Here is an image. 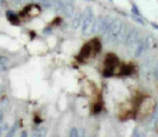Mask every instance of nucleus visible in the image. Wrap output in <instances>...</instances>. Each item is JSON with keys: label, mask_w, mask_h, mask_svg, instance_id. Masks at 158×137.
I'll list each match as a JSON object with an SVG mask.
<instances>
[{"label": "nucleus", "mask_w": 158, "mask_h": 137, "mask_svg": "<svg viewBox=\"0 0 158 137\" xmlns=\"http://www.w3.org/2000/svg\"><path fill=\"white\" fill-rule=\"evenodd\" d=\"M94 22H95V16H94L93 9L86 7L85 11L83 12V17H81V32H83V34H85V35L91 34Z\"/></svg>", "instance_id": "5"}, {"label": "nucleus", "mask_w": 158, "mask_h": 137, "mask_svg": "<svg viewBox=\"0 0 158 137\" xmlns=\"http://www.w3.org/2000/svg\"><path fill=\"white\" fill-rule=\"evenodd\" d=\"M35 1L39 2L40 5H41L43 7H45V9L51 7V0H35Z\"/></svg>", "instance_id": "14"}, {"label": "nucleus", "mask_w": 158, "mask_h": 137, "mask_svg": "<svg viewBox=\"0 0 158 137\" xmlns=\"http://www.w3.org/2000/svg\"><path fill=\"white\" fill-rule=\"evenodd\" d=\"M74 12V2L72 0H63V14L67 17H72Z\"/></svg>", "instance_id": "8"}, {"label": "nucleus", "mask_w": 158, "mask_h": 137, "mask_svg": "<svg viewBox=\"0 0 158 137\" xmlns=\"http://www.w3.org/2000/svg\"><path fill=\"white\" fill-rule=\"evenodd\" d=\"M5 4H6V0H0V7H1V6H4Z\"/></svg>", "instance_id": "17"}, {"label": "nucleus", "mask_w": 158, "mask_h": 137, "mask_svg": "<svg viewBox=\"0 0 158 137\" xmlns=\"http://www.w3.org/2000/svg\"><path fill=\"white\" fill-rule=\"evenodd\" d=\"M101 51V42L98 38H94L93 40H90L89 42H86L79 51V54L77 55V59L80 63L88 62L90 58L95 57Z\"/></svg>", "instance_id": "2"}, {"label": "nucleus", "mask_w": 158, "mask_h": 137, "mask_svg": "<svg viewBox=\"0 0 158 137\" xmlns=\"http://www.w3.org/2000/svg\"><path fill=\"white\" fill-rule=\"evenodd\" d=\"M156 109V101L151 96L143 95L141 101L139 102L138 109H136V115L135 118H146L155 113Z\"/></svg>", "instance_id": "3"}, {"label": "nucleus", "mask_w": 158, "mask_h": 137, "mask_svg": "<svg viewBox=\"0 0 158 137\" xmlns=\"http://www.w3.org/2000/svg\"><path fill=\"white\" fill-rule=\"evenodd\" d=\"M131 11H133V14H134L135 16H139V17L141 16V15H140V12H139L138 6H136V5H133V9H131Z\"/></svg>", "instance_id": "15"}, {"label": "nucleus", "mask_w": 158, "mask_h": 137, "mask_svg": "<svg viewBox=\"0 0 158 137\" xmlns=\"http://www.w3.org/2000/svg\"><path fill=\"white\" fill-rule=\"evenodd\" d=\"M119 71L117 75L119 77H129L135 72V66L133 63H127V64H119Z\"/></svg>", "instance_id": "6"}, {"label": "nucleus", "mask_w": 158, "mask_h": 137, "mask_svg": "<svg viewBox=\"0 0 158 137\" xmlns=\"http://www.w3.org/2000/svg\"><path fill=\"white\" fill-rule=\"evenodd\" d=\"M127 34L125 33V26L119 18H113L112 23L110 26V28L107 29V32L105 33L106 35V39L110 42H120V41H124L127 38Z\"/></svg>", "instance_id": "1"}, {"label": "nucleus", "mask_w": 158, "mask_h": 137, "mask_svg": "<svg viewBox=\"0 0 158 137\" xmlns=\"http://www.w3.org/2000/svg\"><path fill=\"white\" fill-rule=\"evenodd\" d=\"M40 7L39 5H28L22 12H21L20 16H29V17H35L40 14Z\"/></svg>", "instance_id": "7"}, {"label": "nucleus", "mask_w": 158, "mask_h": 137, "mask_svg": "<svg viewBox=\"0 0 158 137\" xmlns=\"http://www.w3.org/2000/svg\"><path fill=\"white\" fill-rule=\"evenodd\" d=\"M102 111V101H101V98H100L99 101H96L94 104H93V113L94 114H98Z\"/></svg>", "instance_id": "13"}, {"label": "nucleus", "mask_w": 158, "mask_h": 137, "mask_svg": "<svg viewBox=\"0 0 158 137\" xmlns=\"http://www.w3.org/2000/svg\"><path fill=\"white\" fill-rule=\"evenodd\" d=\"M10 68V59L5 56H0V71H7Z\"/></svg>", "instance_id": "11"}, {"label": "nucleus", "mask_w": 158, "mask_h": 137, "mask_svg": "<svg viewBox=\"0 0 158 137\" xmlns=\"http://www.w3.org/2000/svg\"><path fill=\"white\" fill-rule=\"evenodd\" d=\"M78 130L77 129H72L71 131H69V136H78Z\"/></svg>", "instance_id": "16"}, {"label": "nucleus", "mask_w": 158, "mask_h": 137, "mask_svg": "<svg viewBox=\"0 0 158 137\" xmlns=\"http://www.w3.org/2000/svg\"><path fill=\"white\" fill-rule=\"evenodd\" d=\"M6 17H7V20H9V22L11 24H15V26H19L20 24V17L16 14H14L12 11H7L6 12Z\"/></svg>", "instance_id": "10"}, {"label": "nucleus", "mask_w": 158, "mask_h": 137, "mask_svg": "<svg viewBox=\"0 0 158 137\" xmlns=\"http://www.w3.org/2000/svg\"><path fill=\"white\" fill-rule=\"evenodd\" d=\"M14 1H15V2H21L22 0H14Z\"/></svg>", "instance_id": "18"}, {"label": "nucleus", "mask_w": 158, "mask_h": 137, "mask_svg": "<svg viewBox=\"0 0 158 137\" xmlns=\"http://www.w3.org/2000/svg\"><path fill=\"white\" fill-rule=\"evenodd\" d=\"M81 17H83V15H81L80 12H77L74 16H72V23H71V27H72L73 29H77L79 26L81 24Z\"/></svg>", "instance_id": "9"}, {"label": "nucleus", "mask_w": 158, "mask_h": 137, "mask_svg": "<svg viewBox=\"0 0 158 137\" xmlns=\"http://www.w3.org/2000/svg\"><path fill=\"white\" fill-rule=\"evenodd\" d=\"M120 62L117 55L114 54H107L105 61H103V71H102V75L106 78L113 77L116 74V69L119 67Z\"/></svg>", "instance_id": "4"}, {"label": "nucleus", "mask_w": 158, "mask_h": 137, "mask_svg": "<svg viewBox=\"0 0 158 137\" xmlns=\"http://www.w3.org/2000/svg\"><path fill=\"white\" fill-rule=\"evenodd\" d=\"M51 6L55 9V11L63 12V0H51Z\"/></svg>", "instance_id": "12"}]
</instances>
